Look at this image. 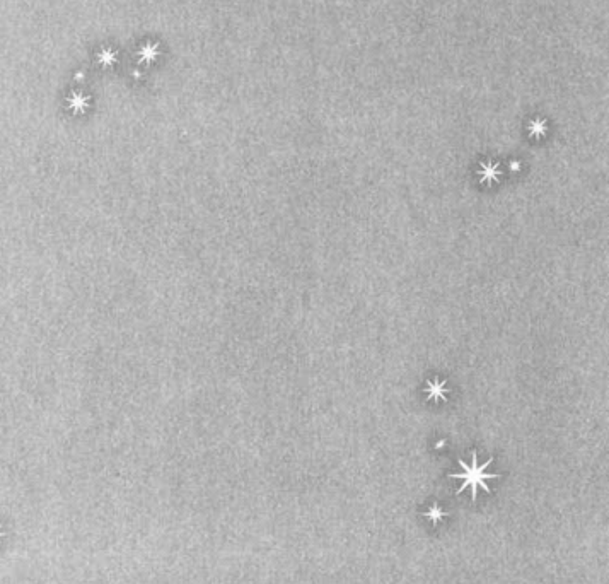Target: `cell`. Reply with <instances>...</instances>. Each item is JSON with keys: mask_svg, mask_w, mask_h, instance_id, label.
<instances>
[{"mask_svg": "<svg viewBox=\"0 0 609 584\" xmlns=\"http://www.w3.org/2000/svg\"><path fill=\"white\" fill-rule=\"evenodd\" d=\"M0 535H2V533H0Z\"/></svg>", "mask_w": 609, "mask_h": 584, "instance_id": "obj_4", "label": "cell"}, {"mask_svg": "<svg viewBox=\"0 0 609 584\" xmlns=\"http://www.w3.org/2000/svg\"><path fill=\"white\" fill-rule=\"evenodd\" d=\"M482 167L483 169H480V176H482L483 181L488 183L496 181V176H498V166L496 164H493V166L491 164H483Z\"/></svg>", "mask_w": 609, "mask_h": 584, "instance_id": "obj_3", "label": "cell"}, {"mask_svg": "<svg viewBox=\"0 0 609 584\" xmlns=\"http://www.w3.org/2000/svg\"><path fill=\"white\" fill-rule=\"evenodd\" d=\"M446 390V381H430L427 386V393L430 400H446V395H444Z\"/></svg>", "mask_w": 609, "mask_h": 584, "instance_id": "obj_2", "label": "cell"}, {"mask_svg": "<svg viewBox=\"0 0 609 584\" xmlns=\"http://www.w3.org/2000/svg\"><path fill=\"white\" fill-rule=\"evenodd\" d=\"M471 456H473L471 465H466L463 459H459V465H461V468H463V471H461V473H452L451 477L463 480V485L459 487L458 494H461L464 489H468V487H470V489H471V501H476V495H478V487H482L485 492H490V487H488L485 482H487V480H490V478L491 480L498 478L500 475L485 473V470H487V468L493 463V458L488 459V461L483 463V465H478V456H476L475 451H473Z\"/></svg>", "mask_w": 609, "mask_h": 584, "instance_id": "obj_1", "label": "cell"}]
</instances>
